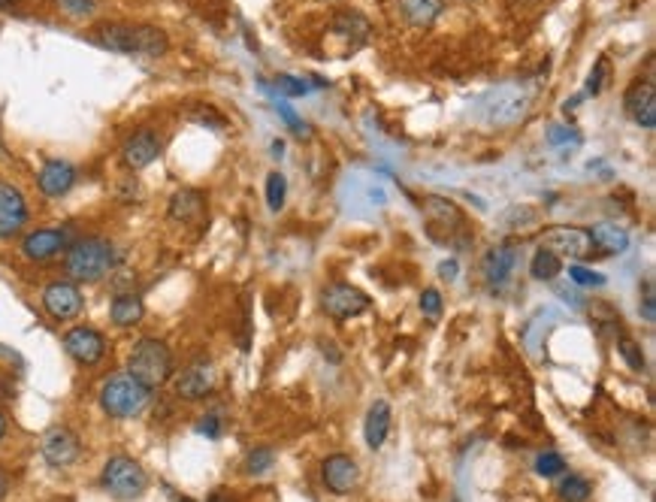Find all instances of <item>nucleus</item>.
I'll use <instances>...</instances> for the list:
<instances>
[{
    "label": "nucleus",
    "instance_id": "f257e3e1",
    "mask_svg": "<svg viewBox=\"0 0 656 502\" xmlns=\"http://www.w3.org/2000/svg\"><path fill=\"white\" fill-rule=\"evenodd\" d=\"M94 43L103 49L118 51V55H143V58H160L167 55L169 40L160 27L154 25H128V21H100L94 27Z\"/></svg>",
    "mask_w": 656,
    "mask_h": 502
},
{
    "label": "nucleus",
    "instance_id": "f03ea898",
    "mask_svg": "<svg viewBox=\"0 0 656 502\" xmlns=\"http://www.w3.org/2000/svg\"><path fill=\"white\" fill-rule=\"evenodd\" d=\"M115 267V246L103 236H82L73 239L70 248L64 251V272L70 276V282H100L106 278Z\"/></svg>",
    "mask_w": 656,
    "mask_h": 502
},
{
    "label": "nucleus",
    "instance_id": "7ed1b4c3",
    "mask_svg": "<svg viewBox=\"0 0 656 502\" xmlns=\"http://www.w3.org/2000/svg\"><path fill=\"white\" fill-rule=\"evenodd\" d=\"M128 375H134L143 388L158 390L173 379V351L164 339L145 336L128 354Z\"/></svg>",
    "mask_w": 656,
    "mask_h": 502
},
{
    "label": "nucleus",
    "instance_id": "20e7f679",
    "mask_svg": "<svg viewBox=\"0 0 656 502\" xmlns=\"http://www.w3.org/2000/svg\"><path fill=\"white\" fill-rule=\"evenodd\" d=\"M149 400H152V390L143 388L134 375H128V373L113 375V379H106V385L100 388V409L115 420L137 418L139 412L149 405Z\"/></svg>",
    "mask_w": 656,
    "mask_h": 502
},
{
    "label": "nucleus",
    "instance_id": "39448f33",
    "mask_svg": "<svg viewBox=\"0 0 656 502\" xmlns=\"http://www.w3.org/2000/svg\"><path fill=\"white\" fill-rule=\"evenodd\" d=\"M100 484L106 493H113L115 499H139L149 487V475L139 467L134 457L115 454L106 460V467L100 472Z\"/></svg>",
    "mask_w": 656,
    "mask_h": 502
},
{
    "label": "nucleus",
    "instance_id": "423d86ee",
    "mask_svg": "<svg viewBox=\"0 0 656 502\" xmlns=\"http://www.w3.org/2000/svg\"><path fill=\"white\" fill-rule=\"evenodd\" d=\"M529 94L520 85H499L481 98V118L496 128H508V124H518L527 115Z\"/></svg>",
    "mask_w": 656,
    "mask_h": 502
},
{
    "label": "nucleus",
    "instance_id": "0eeeda50",
    "mask_svg": "<svg viewBox=\"0 0 656 502\" xmlns=\"http://www.w3.org/2000/svg\"><path fill=\"white\" fill-rule=\"evenodd\" d=\"M70 231L67 227H40V231H31L21 239V257L31 263H46L55 261L58 255L70 248Z\"/></svg>",
    "mask_w": 656,
    "mask_h": 502
},
{
    "label": "nucleus",
    "instance_id": "6e6552de",
    "mask_svg": "<svg viewBox=\"0 0 656 502\" xmlns=\"http://www.w3.org/2000/svg\"><path fill=\"white\" fill-rule=\"evenodd\" d=\"M321 309L336 321L357 318V315H363L366 309H370V297H366L360 287L336 282V285H327L321 291Z\"/></svg>",
    "mask_w": 656,
    "mask_h": 502
},
{
    "label": "nucleus",
    "instance_id": "1a4fd4ad",
    "mask_svg": "<svg viewBox=\"0 0 656 502\" xmlns=\"http://www.w3.org/2000/svg\"><path fill=\"white\" fill-rule=\"evenodd\" d=\"M40 451L49 467L67 469L82 457V442H79V435L70 427H49L40 439Z\"/></svg>",
    "mask_w": 656,
    "mask_h": 502
},
{
    "label": "nucleus",
    "instance_id": "9d476101",
    "mask_svg": "<svg viewBox=\"0 0 656 502\" xmlns=\"http://www.w3.org/2000/svg\"><path fill=\"white\" fill-rule=\"evenodd\" d=\"M31 221V206L25 194L10 182H0V242L16 239Z\"/></svg>",
    "mask_w": 656,
    "mask_h": 502
},
{
    "label": "nucleus",
    "instance_id": "9b49d317",
    "mask_svg": "<svg viewBox=\"0 0 656 502\" xmlns=\"http://www.w3.org/2000/svg\"><path fill=\"white\" fill-rule=\"evenodd\" d=\"M43 309L55 321H73L85 309V297L79 291V285L70 282V278L67 282H51L43 291Z\"/></svg>",
    "mask_w": 656,
    "mask_h": 502
},
{
    "label": "nucleus",
    "instance_id": "f8f14e48",
    "mask_svg": "<svg viewBox=\"0 0 656 502\" xmlns=\"http://www.w3.org/2000/svg\"><path fill=\"white\" fill-rule=\"evenodd\" d=\"M64 351L70 354L76 364L98 366L106 357V336L94 327H73L64 333Z\"/></svg>",
    "mask_w": 656,
    "mask_h": 502
},
{
    "label": "nucleus",
    "instance_id": "ddd939ff",
    "mask_svg": "<svg viewBox=\"0 0 656 502\" xmlns=\"http://www.w3.org/2000/svg\"><path fill=\"white\" fill-rule=\"evenodd\" d=\"M542 246L551 248L559 257H574V261H587L596 248L587 227H554V231L544 233Z\"/></svg>",
    "mask_w": 656,
    "mask_h": 502
},
{
    "label": "nucleus",
    "instance_id": "4468645a",
    "mask_svg": "<svg viewBox=\"0 0 656 502\" xmlns=\"http://www.w3.org/2000/svg\"><path fill=\"white\" fill-rule=\"evenodd\" d=\"M623 106H626V115H629L638 128H644V130L656 128V85L651 79H636V82L629 85V91H626Z\"/></svg>",
    "mask_w": 656,
    "mask_h": 502
},
{
    "label": "nucleus",
    "instance_id": "2eb2a0df",
    "mask_svg": "<svg viewBox=\"0 0 656 502\" xmlns=\"http://www.w3.org/2000/svg\"><path fill=\"white\" fill-rule=\"evenodd\" d=\"M321 478H324V484H327L330 493H336V497H345V493H351L354 487H357L360 469H357V463H354V457H348V454H330L327 460L321 463Z\"/></svg>",
    "mask_w": 656,
    "mask_h": 502
},
{
    "label": "nucleus",
    "instance_id": "dca6fc26",
    "mask_svg": "<svg viewBox=\"0 0 656 502\" xmlns=\"http://www.w3.org/2000/svg\"><path fill=\"white\" fill-rule=\"evenodd\" d=\"M160 154V137L154 130L143 128L137 134H130L121 145V164L128 169H145L149 164H154Z\"/></svg>",
    "mask_w": 656,
    "mask_h": 502
},
{
    "label": "nucleus",
    "instance_id": "f3484780",
    "mask_svg": "<svg viewBox=\"0 0 656 502\" xmlns=\"http://www.w3.org/2000/svg\"><path fill=\"white\" fill-rule=\"evenodd\" d=\"M212 388H215V369L209 360H197L176 379V394L182 400H203L206 394H212Z\"/></svg>",
    "mask_w": 656,
    "mask_h": 502
},
{
    "label": "nucleus",
    "instance_id": "a211bd4d",
    "mask_svg": "<svg viewBox=\"0 0 656 502\" xmlns=\"http://www.w3.org/2000/svg\"><path fill=\"white\" fill-rule=\"evenodd\" d=\"M36 184L46 197H64L76 184V167L67 161H46L36 173Z\"/></svg>",
    "mask_w": 656,
    "mask_h": 502
},
{
    "label": "nucleus",
    "instance_id": "6ab92c4d",
    "mask_svg": "<svg viewBox=\"0 0 656 502\" xmlns=\"http://www.w3.org/2000/svg\"><path fill=\"white\" fill-rule=\"evenodd\" d=\"M514 263H518V251L512 246L490 248L481 261V272H484V278H488V285H496V287L505 285L508 276L514 272Z\"/></svg>",
    "mask_w": 656,
    "mask_h": 502
},
{
    "label": "nucleus",
    "instance_id": "aec40b11",
    "mask_svg": "<svg viewBox=\"0 0 656 502\" xmlns=\"http://www.w3.org/2000/svg\"><path fill=\"white\" fill-rule=\"evenodd\" d=\"M206 212V197L194 188H182L169 197V218L182 221V224H194Z\"/></svg>",
    "mask_w": 656,
    "mask_h": 502
},
{
    "label": "nucleus",
    "instance_id": "412c9836",
    "mask_svg": "<svg viewBox=\"0 0 656 502\" xmlns=\"http://www.w3.org/2000/svg\"><path fill=\"white\" fill-rule=\"evenodd\" d=\"M109 318H113L115 327H137V324L145 318V302H143V297H139V294H134V291L115 294L113 306H109Z\"/></svg>",
    "mask_w": 656,
    "mask_h": 502
},
{
    "label": "nucleus",
    "instance_id": "4be33fe9",
    "mask_svg": "<svg viewBox=\"0 0 656 502\" xmlns=\"http://www.w3.org/2000/svg\"><path fill=\"white\" fill-rule=\"evenodd\" d=\"M396 6H400V16L411 27H430L441 16V10H445L441 0H400Z\"/></svg>",
    "mask_w": 656,
    "mask_h": 502
},
{
    "label": "nucleus",
    "instance_id": "5701e85b",
    "mask_svg": "<svg viewBox=\"0 0 656 502\" xmlns=\"http://www.w3.org/2000/svg\"><path fill=\"white\" fill-rule=\"evenodd\" d=\"M590 239H593L596 248H602V255H621V251L629 248V233L617 224H608V221L590 227Z\"/></svg>",
    "mask_w": 656,
    "mask_h": 502
},
{
    "label": "nucleus",
    "instance_id": "b1692460",
    "mask_svg": "<svg viewBox=\"0 0 656 502\" xmlns=\"http://www.w3.org/2000/svg\"><path fill=\"white\" fill-rule=\"evenodd\" d=\"M387 433H390V405L385 400H379V403H372L370 415H366V424H363L366 445H370L372 451L375 448H381L387 439Z\"/></svg>",
    "mask_w": 656,
    "mask_h": 502
},
{
    "label": "nucleus",
    "instance_id": "393cba45",
    "mask_svg": "<svg viewBox=\"0 0 656 502\" xmlns=\"http://www.w3.org/2000/svg\"><path fill=\"white\" fill-rule=\"evenodd\" d=\"M424 212L430 218L433 227H448V231H460L463 224V212L457 209L451 200L445 197H426L424 200Z\"/></svg>",
    "mask_w": 656,
    "mask_h": 502
},
{
    "label": "nucleus",
    "instance_id": "a878e982",
    "mask_svg": "<svg viewBox=\"0 0 656 502\" xmlns=\"http://www.w3.org/2000/svg\"><path fill=\"white\" fill-rule=\"evenodd\" d=\"M529 272H533L535 282H554V278L563 272V257L554 255L551 248H539L533 255V263H529Z\"/></svg>",
    "mask_w": 656,
    "mask_h": 502
},
{
    "label": "nucleus",
    "instance_id": "bb28decb",
    "mask_svg": "<svg viewBox=\"0 0 656 502\" xmlns=\"http://www.w3.org/2000/svg\"><path fill=\"white\" fill-rule=\"evenodd\" d=\"M590 493H593V487H590L587 478H581V475H569L559 484V499L563 502H587Z\"/></svg>",
    "mask_w": 656,
    "mask_h": 502
},
{
    "label": "nucleus",
    "instance_id": "cd10ccee",
    "mask_svg": "<svg viewBox=\"0 0 656 502\" xmlns=\"http://www.w3.org/2000/svg\"><path fill=\"white\" fill-rule=\"evenodd\" d=\"M272 463H276V451L267 445H257L252 451L246 454V472L248 475H263V472L272 469Z\"/></svg>",
    "mask_w": 656,
    "mask_h": 502
},
{
    "label": "nucleus",
    "instance_id": "c85d7f7f",
    "mask_svg": "<svg viewBox=\"0 0 656 502\" xmlns=\"http://www.w3.org/2000/svg\"><path fill=\"white\" fill-rule=\"evenodd\" d=\"M285 197H287V179L282 173H269L267 176V206L272 212H282Z\"/></svg>",
    "mask_w": 656,
    "mask_h": 502
},
{
    "label": "nucleus",
    "instance_id": "c756f323",
    "mask_svg": "<svg viewBox=\"0 0 656 502\" xmlns=\"http://www.w3.org/2000/svg\"><path fill=\"white\" fill-rule=\"evenodd\" d=\"M617 349H621V357L629 364L632 373H644V354H641L638 342L629 336H621V342H617Z\"/></svg>",
    "mask_w": 656,
    "mask_h": 502
},
{
    "label": "nucleus",
    "instance_id": "7c9ffc66",
    "mask_svg": "<svg viewBox=\"0 0 656 502\" xmlns=\"http://www.w3.org/2000/svg\"><path fill=\"white\" fill-rule=\"evenodd\" d=\"M563 469H566L563 454H557V451H544V454L535 457V472H539L542 478H554V475H559V472H563Z\"/></svg>",
    "mask_w": 656,
    "mask_h": 502
},
{
    "label": "nucleus",
    "instance_id": "2f4dec72",
    "mask_svg": "<svg viewBox=\"0 0 656 502\" xmlns=\"http://www.w3.org/2000/svg\"><path fill=\"white\" fill-rule=\"evenodd\" d=\"M569 278L574 285H581V287H602V285H605V276H602V272L587 270V267H581V263H572Z\"/></svg>",
    "mask_w": 656,
    "mask_h": 502
},
{
    "label": "nucleus",
    "instance_id": "473e14b6",
    "mask_svg": "<svg viewBox=\"0 0 656 502\" xmlns=\"http://www.w3.org/2000/svg\"><path fill=\"white\" fill-rule=\"evenodd\" d=\"M421 312H424V318H430V321H436L441 315V294L436 287H426L421 294Z\"/></svg>",
    "mask_w": 656,
    "mask_h": 502
},
{
    "label": "nucleus",
    "instance_id": "72a5a7b5",
    "mask_svg": "<svg viewBox=\"0 0 656 502\" xmlns=\"http://www.w3.org/2000/svg\"><path fill=\"white\" fill-rule=\"evenodd\" d=\"M605 79H608V58H599V61H596V67H593V73H590V79H587V91L590 94H599L602 88H605Z\"/></svg>",
    "mask_w": 656,
    "mask_h": 502
},
{
    "label": "nucleus",
    "instance_id": "f704fd0d",
    "mask_svg": "<svg viewBox=\"0 0 656 502\" xmlns=\"http://www.w3.org/2000/svg\"><path fill=\"white\" fill-rule=\"evenodd\" d=\"M276 91L287 94V98H300V94H308V85L297 76H278L276 79Z\"/></svg>",
    "mask_w": 656,
    "mask_h": 502
},
{
    "label": "nucleus",
    "instance_id": "c9c22d12",
    "mask_svg": "<svg viewBox=\"0 0 656 502\" xmlns=\"http://www.w3.org/2000/svg\"><path fill=\"white\" fill-rule=\"evenodd\" d=\"M61 4V10L67 12V16H76V19H85L94 12V0H58Z\"/></svg>",
    "mask_w": 656,
    "mask_h": 502
},
{
    "label": "nucleus",
    "instance_id": "e433bc0d",
    "mask_svg": "<svg viewBox=\"0 0 656 502\" xmlns=\"http://www.w3.org/2000/svg\"><path fill=\"white\" fill-rule=\"evenodd\" d=\"M276 109H278V115H282L285 122L291 124V130H293V134H297V137H306V130H308V128H306L303 122H300V118H297V113H293V109L287 106V103H278Z\"/></svg>",
    "mask_w": 656,
    "mask_h": 502
},
{
    "label": "nucleus",
    "instance_id": "4c0bfd02",
    "mask_svg": "<svg viewBox=\"0 0 656 502\" xmlns=\"http://www.w3.org/2000/svg\"><path fill=\"white\" fill-rule=\"evenodd\" d=\"M197 433L209 435V439H218V435H221V420H218V415H203L200 424H197Z\"/></svg>",
    "mask_w": 656,
    "mask_h": 502
},
{
    "label": "nucleus",
    "instance_id": "58836bf2",
    "mask_svg": "<svg viewBox=\"0 0 656 502\" xmlns=\"http://www.w3.org/2000/svg\"><path fill=\"white\" fill-rule=\"evenodd\" d=\"M574 139V130L572 128H563V124H554V128L548 130V143L551 145H566Z\"/></svg>",
    "mask_w": 656,
    "mask_h": 502
},
{
    "label": "nucleus",
    "instance_id": "ea45409f",
    "mask_svg": "<svg viewBox=\"0 0 656 502\" xmlns=\"http://www.w3.org/2000/svg\"><path fill=\"white\" fill-rule=\"evenodd\" d=\"M191 118H194V122H200V124H206V128H224V118L212 113L209 106L200 109V113H191Z\"/></svg>",
    "mask_w": 656,
    "mask_h": 502
},
{
    "label": "nucleus",
    "instance_id": "a19ab883",
    "mask_svg": "<svg viewBox=\"0 0 656 502\" xmlns=\"http://www.w3.org/2000/svg\"><path fill=\"white\" fill-rule=\"evenodd\" d=\"M641 315H644V321H656V302H653V294H651V291H647V297H644Z\"/></svg>",
    "mask_w": 656,
    "mask_h": 502
},
{
    "label": "nucleus",
    "instance_id": "79ce46f5",
    "mask_svg": "<svg viewBox=\"0 0 656 502\" xmlns=\"http://www.w3.org/2000/svg\"><path fill=\"white\" fill-rule=\"evenodd\" d=\"M439 276L445 278V282H454V278H457V261H445V263H441Z\"/></svg>",
    "mask_w": 656,
    "mask_h": 502
},
{
    "label": "nucleus",
    "instance_id": "37998d69",
    "mask_svg": "<svg viewBox=\"0 0 656 502\" xmlns=\"http://www.w3.org/2000/svg\"><path fill=\"white\" fill-rule=\"evenodd\" d=\"M6 497H10V475L0 467V502H6Z\"/></svg>",
    "mask_w": 656,
    "mask_h": 502
},
{
    "label": "nucleus",
    "instance_id": "c03bdc74",
    "mask_svg": "<svg viewBox=\"0 0 656 502\" xmlns=\"http://www.w3.org/2000/svg\"><path fill=\"white\" fill-rule=\"evenodd\" d=\"M4 435H6V412L0 409V442H4Z\"/></svg>",
    "mask_w": 656,
    "mask_h": 502
},
{
    "label": "nucleus",
    "instance_id": "a18cd8bd",
    "mask_svg": "<svg viewBox=\"0 0 656 502\" xmlns=\"http://www.w3.org/2000/svg\"><path fill=\"white\" fill-rule=\"evenodd\" d=\"M209 502H230V497H227V493H224V490H218V493H215V497H212Z\"/></svg>",
    "mask_w": 656,
    "mask_h": 502
},
{
    "label": "nucleus",
    "instance_id": "49530a36",
    "mask_svg": "<svg viewBox=\"0 0 656 502\" xmlns=\"http://www.w3.org/2000/svg\"><path fill=\"white\" fill-rule=\"evenodd\" d=\"M19 0H0V10H6V6H16Z\"/></svg>",
    "mask_w": 656,
    "mask_h": 502
},
{
    "label": "nucleus",
    "instance_id": "de8ad7c7",
    "mask_svg": "<svg viewBox=\"0 0 656 502\" xmlns=\"http://www.w3.org/2000/svg\"><path fill=\"white\" fill-rule=\"evenodd\" d=\"M179 502H194V499H185V497H182V499H179Z\"/></svg>",
    "mask_w": 656,
    "mask_h": 502
}]
</instances>
